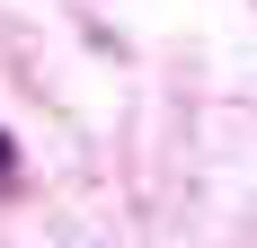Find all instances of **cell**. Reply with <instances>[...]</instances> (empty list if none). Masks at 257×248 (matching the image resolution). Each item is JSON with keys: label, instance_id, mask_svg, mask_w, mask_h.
Here are the masks:
<instances>
[{"label": "cell", "instance_id": "cell-1", "mask_svg": "<svg viewBox=\"0 0 257 248\" xmlns=\"http://www.w3.org/2000/svg\"><path fill=\"white\" fill-rule=\"evenodd\" d=\"M0 177H18V142H9V133H0Z\"/></svg>", "mask_w": 257, "mask_h": 248}]
</instances>
